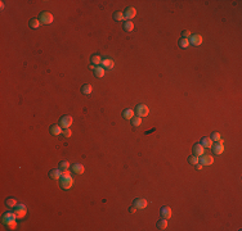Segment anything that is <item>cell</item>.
Segmentation results:
<instances>
[{"instance_id": "cell-1", "label": "cell", "mask_w": 242, "mask_h": 231, "mask_svg": "<svg viewBox=\"0 0 242 231\" xmlns=\"http://www.w3.org/2000/svg\"><path fill=\"white\" fill-rule=\"evenodd\" d=\"M59 184H61V187L63 190H70L71 187H72V185H73V178H72V176H71L70 173H67V171H66L61 176Z\"/></svg>"}, {"instance_id": "cell-2", "label": "cell", "mask_w": 242, "mask_h": 231, "mask_svg": "<svg viewBox=\"0 0 242 231\" xmlns=\"http://www.w3.org/2000/svg\"><path fill=\"white\" fill-rule=\"evenodd\" d=\"M17 214L15 213H12V212H7V213H4L3 216V223L7 225L8 227H12V229H14L15 227V220H17Z\"/></svg>"}, {"instance_id": "cell-3", "label": "cell", "mask_w": 242, "mask_h": 231, "mask_svg": "<svg viewBox=\"0 0 242 231\" xmlns=\"http://www.w3.org/2000/svg\"><path fill=\"white\" fill-rule=\"evenodd\" d=\"M53 19H54V17L50 12H43V13H40V15H39V21L43 24H50L53 22Z\"/></svg>"}, {"instance_id": "cell-4", "label": "cell", "mask_w": 242, "mask_h": 231, "mask_svg": "<svg viewBox=\"0 0 242 231\" xmlns=\"http://www.w3.org/2000/svg\"><path fill=\"white\" fill-rule=\"evenodd\" d=\"M135 114L138 116V117H147L148 116V113H150V109H148V107L145 105V104H139V105H136L135 108Z\"/></svg>"}, {"instance_id": "cell-5", "label": "cell", "mask_w": 242, "mask_h": 231, "mask_svg": "<svg viewBox=\"0 0 242 231\" xmlns=\"http://www.w3.org/2000/svg\"><path fill=\"white\" fill-rule=\"evenodd\" d=\"M72 122H73V118L71 116H63L59 119V126L62 128H70V126L72 125Z\"/></svg>"}, {"instance_id": "cell-6", "label": "cell", "mask_w": 242, "mask_h": 231, "mask_svg": "<svg viewBox=\"0 0 242 231\" xmlns=\"http://www.w3.org/2000/svg\"><path fill=\"white\" fill-rule=\"evenodd\" d=\"M14 213L17 214L18 218H23L24 216H26V213H27L26 205H24V204H17L14 207Z\"/></svg>"}, {"instance_id": "cell-7", "label": "cell", "mask_w": 242, "mask_h": 231, "mask_svg": "<svg viewBox=\"0 0 242 231\" xmlns=\"http://www.w3.org/2000/svg\"><path fill=\"white\" fill-rule=\"evenodd\" d=\"M136 15V9L134 7H128L124 12V17H125L126 21H131Z\"/></svg>"}, {"instance_id": "cell-8", "label": "cell", "mask_w": 242, "mask_h": 231, "mask_svg": "<svg viewBox=\"0 0 242 231\" xmlns=\"http://www.w3.org/2000/svg\"><path fill=\"white\" fill-rule=\"evenodd\" d=\"M189 40V44L194 45V46H198L202 44V36L200 35V33H193V35H191V37L188 39Z\"/></svg>"}, {"instance_id": "cell-9", "label": "cell", "mask_w": 242, "mask_h": 231, "mask_svg": "<svg viewBox=\"0 0 242 231\" xmlns=\"http://www.w3.org/2000/svg\"><path fill=\"white\" fill-rule=\"evenodd\" d=\"M147 204H148V202L144 198H136V199H134V203H133V205H134L136 209L147 208Z\"/></svg>"}, {"instance_id": "cell-10", "label": "cell", "mask_w": 242, "mask_h": 231, "mask_svg": "<svg viewBox=\"0 0 242 231\" xmlns=\"http://www.w3.org/2000/svg\"><path fill=\"white\" fill-rule=\"evenodd\" d=\"M213 162H214V158L211 155H207V154H202L200 157V161H198V163H201L202 166H210V164H213Z\"/></svg>"}, {"instance_id": "cell-11", "label": "cell", "mask_w": 242, "mask_h": 231, "mask_svg": "<svg viewBox=\"0 0 242 231\" xmlns=\"http://www.w3.org/2000/svg\"><path fill=\"white\" fill-rule=\"evenodd\" d=\"M211 148L214 150V154H216V155H219V154H222L223 152H224V144H223L222 141H216Z\"/></svg>"}, {"instance_id": "cell-12", "label": "cell", "mask_w": 242, "mask_h": 231, "mask_svg": "<svg viewBox=\"0 0 242 231\" xmlns=\"http://www.w3.org/2000/svg\"><path fill=\"white\" fill-rule=\"evenodd\" d=\"M160 214H161V218H165V220H169L171 217L173 212H171V208L170 207H162L160 209Z\"/></svg>"}, {"instance_id": "cell-13", "label": "cell", "mask_w": 242, "mask_h": 231, "mask_svg": "<svg viewBox=\"0 0 242 231\" xmlns=\"http://www.w3.org/2000/svg\"><path fill=\"white\" fill-rule=\"evenodd\" d=\"M71 169H72L73 173L76 175H83L84 171H85V167L81 164V163H75V164L71 166Z\"/></svg>"}, {"instance_id": "cell-14", "label": "cell", "mask_w": 242, "mask_h": 231, "mask_svg": "<svg viewBox=\"0 0 242 231\" xmlns=\"http://www.w3.org/2000/svg\"><path fill=\"white\" fill-rule=\"evenodd\" d=\"M101 66L103 67L104 69H112L113 68V66H115V63H113V60L112 59H110V58H106V59H102V63H101Z\"/></svg>"}, {"instance_id": "cell-15", "label": "cell", "mask_w": 242, "mask_h": 231, "mask_svg": "<svg viewBox=\"0 0 242 231\" xmlns=\"http://www.w3.org/2000/svg\"><path fill=\"white\" fill-rule=\"evenodd\" d=\"M49 131H50V134L54 135V136H59V135L62 134V127L59 125H52Z\"/></svg>"}, {"instance_id": "cell-16", "label": "cell", "mask_w": 242, "mask_h": 231, "mask_svg": "<svg viewBox=\"0 0 242 231\" xmlns=\"http://www.w3.org/2000/svg\"><path fill=\"white\" fill-rule=\"evenodd\" d=\"M62 176V171L59 168H57V169H52L50 172H49V177L50 178H53V180H59Z\"/></svg>"}, {"instance_id": "cell-17", "label": "cell", "mask_w": 242, "mask_h": 231, "mask_svg": "<svg viewBox=\"0 0 242 231\" xmlns=\"http://www.w3.org/2000/svg\"><path fill=\"white\" fill-rule=\"evenodd\" d=\"M193 155H197V157H201L204 154V146L201 145V144H196V145H193Z\"/></svg>"}, {"instance_id": "cell-18", "label": "cell", "mask_w": 242, "mask_h": 231, "mask_svg": "<svg viewBox=\"0 0 242 231\" xmlns=\"http://www.w3.org/2000/svg\"><path fill=\"white\" fill-rule=\"evenodd\" d=\"M94 75L95 77H98V78H102V77L104 76V68L102 66H98L94 68Z\"/></svg>"}, {"instance_id": "cell-19", "label": "cell", "mask_w": 242, "mask_h": 231, "mask_svg": "<svg viewBox=\"0 0 242 231\" xmlns=\"http://www.w3.org/2000/svg\"><path fill=\"white\" fill-rule=\"evenodd\" d=\"M134 113H135L134 110L130 109V108H129V109H125V110L122 112V117H124L125 119H131L133 117H134Z\"/></svg>"}, {"instance_id": "cell-20", "label": "cell", "mask_w": 242, "mask_h": 231, "mask_svg": "<svg viewBox=\"0 0 242 231\" xmlns=\"http://www.w3.org/2000/svg\"><path fill=\"white\" fill-rule=\"evenodd\" d=\"M122 26H124V30H125L126 32H131V31L134 30V23H133L131 21H125Z\"/></svg>"}, {"instance_id": "cell-21", "label": "cell", "mask_w": 242, "mask_h": 231, "mask_svg": "<svg viewBox=\"0 0 242 231\" xmlns=\"http://www.w3.org/2000/svg\"><path fill=\"white\" fill-rule=\"evenodd\" d=\"M201 145H202L204 148H211L213 146V140L210 137H204L202 140H201Z\"/></svg>"}, {"instance_id": "cell-22", "label": "cell", "mask_w": 242, "mask_h": 231, "mask_svg": "<svg viewBox=\"0 0 242 231\" xmlns=\"http://www.w3.org/2000/svg\"><path fill=\"white\" fill-rule=\"evenodd\" d=\"M92 91H93L92 85H89V84L83 85V87H81V92H83L84 95H90V94H92Z\"/></svg>"}, {"instance_id": "cell-23", "label": "cell", "mask_w": 242, "mask_h": 231, "mask_svg": "<svg viewBox=\"0 0 242 231\" xmlns=\"http://www.w3.org/2000/svg\"><path fill=\"white\" fill-rule=\"evenodd\" d=\"M157 229L159 230H166L167 229V220L161 218L160 221H157Z\"/></svg>"}, {"instance_id": "cell-24", "label": "cell", "mask_w": 242, "mask_h": 231, "mask_svg": "<svg viewBox=\"0 0 242 231\" xmlns=\"http://www.w3.org/2000/svg\"><path fill=\"white\" fill-rule=\"evenodd\" d=\"M113 19L117 21V22H122V21L125 19V17H124V12H120V10L115 12V13H113Z\"/></svg>"}, {"instance_id": "cell-25", "label": "cell", "mask_w": 242, "mask_h": 231, "mask_svg": "<svg viewBox=\"0 0 242 231\" xmlns=\"http://www.w3.org/2000/svg\"><path fill=\"white\" fill-rule=\"evenodd\" d=\"M90 62H92V64H93V66L98 67V66H101L102 59H101V57H99V55H93V57L90 58Z\"/></svg>"}, {"instance_id": "cell-26", "label": "cell", "mask_w": 242, "mask_h": 231, "mask_svg": "<svg viewBox=\"0 0 242 231\" xmlns=\"http://www.w3.org/2000/svg\"><path fill=\"white\" fill-rule=\"evenodd\" d=\"M5 205H7L8 208H14L15 205H17V200L14 198H8L5 200Z\"/></svg>"}, {"instance_id": "cell-27", "label": "cell", "mask_w": 242, "mask_h": 231, "mask_svg": "<svg viewBox=\"0 0 242 231\" xmlns=\"http://www.w3.org/2000/svg\"><path fill=\"white\" fill-rule=\"evenodd\" d=\"M30 27L31 28H39V26L41 24V22L39 21V18H32V19L30 21Z\"/></svg>"}, {"instance_id": "cell-28", "label": "cell", "mask_w": 242, "mask_h": 231, "mask_svg": "<svg viewBox=\"0 0 242 231\" xmlns=\"http://www.w3.org/2000/svg\"><path fill=\"white\" fill-rule=\"evenodd\" d=\"M131 125L134 126V127H139V126L142 125V118L138 117V116H134L131 118Z\"/></svg>"}, {"instance_id": "cell-29", "label": "cell", "mask_w": 242, "mask_h": 231, "mask_svg": "<svg viewBox=\"0 0 242 231\" xmlns=\"http://www.w3.org/2000/svg\"><path fill=\"white\" fill-rule=\"evenodd\" d=\"M179 46H180L182 49H187L188 46H189V40L182 37L180 40H179Z\"/></svg>"}, {"instance_id": "cell-30", "label": "cell", "mask_w": 242, "mask_h": 231, "mask_svg": "<svg viewBox=\"0 0 242 231\" xmlns=\"http://www.w3.org/2000/svg\"><path fill=\"white\" fill-rule=\"evenodd\" d=\"M68 168H70V163H68L67 161H62V162H59V169H61L62 172H66Z\"/></svg>"}, {"instance_id": "cell-31", "label": "cell", "mask_w": 242, "mask_h": 231, "mask_svg": "<svg viewBox=\"0 0 242 231\" xmlns=\"http://www.w3.org/2000/svg\"><path fill=\"white\" fill-rule=\"evenodd\" d=\"M198 161H200V158H198L197 155H191L188 158V163H189V164H192V166H196L198 163Z\"/></svg>"}, {"instance_id": "cell-32", "label": "cell", "mask_w": 242, "mask_h": 231, "mask_svg": "<svg viewBox=\"0 0 242 231\" xmlns=\"http://www.w3.org/2000/svg\"><path fill=\"white\" fill-rule=\"evenodd\" d=\"M211 140H214L216 143V141H220V139H222V136H220V134L219 132H213V135H211Z\"/></svg>"}, {"instance_id": "cell-33", "label": "cell", "mask_w": 242, "mask_h": 231, "mask_svg": "<svg viewBox=\"0 0 242 231\" xmlns=\"http://www.w3.org/2000/svg\"><path fill=\"white\" fill-rule=\"evenodd\" d=\"M62 135H63L64 137H70L71 135H72V131H71L70 128H63V131H62Z\"/></svg>"}, {"instance_id": "cell-34", "label": "cell", "mask_w": 242, "mask_h": 231, "mask_svg": "<svg viewBox=\"0 0 242 231\" xmlns=\"http://www.w3.org/2000/svg\"><path fill=\"white\" fill-rule=\"evenodd\" d=\"M182 37H184V39H188V37H191V32H189L188 30H184L182 32Z\"/></svg>"}, {"instance_id": "cell-35", "label": "cell", "mask_w": 242, "mask_h": 231, "mask_svg": "<svg viewBox=\"0 0 242 231\" xmlns=\"http://www.w3.org/2000/svg\"><path fill=\"white\" fill-rule=\"evenodd\" d=\"M135 211H136V208L134 207V205H133V207H130V208H129V212H130V213H131V214H133V213H135Z\"/></svg>"}, {"instance_id": "cell-36", "label": "cell", "mask_w": 242, "mask_h": 231, "mask_svg": "<svg viewBox=\"0 0 242 231\" xmlns=\"http://www.w3.org/2000/svg\"><path fill=\"white\" fill-rule=\"evenodd\" d=\"M202 167H204V166L201 164V163H197V164H196V168H197V169H201Z\"/></svg>"}]
</instances>
